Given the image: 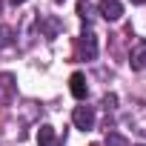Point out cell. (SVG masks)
Here are the masks:
<instances>
[{
  "mask_svg": "<svg viewBox=\"0 0 146 146\" xmlns=\"http://www.w3.org/2000/svg\"><path fill=\"white\" fill-rule=\"evenodd\" d=\"M78 57L80 60H95L98 57V35L92 32V26H86L78 37Z\"/></svg>",
  "mask_w": 146,
  "mask_h": 146,
  "instance_id": "obj_2",
  "label": "cell"
},
{
  "mask_svg": "<svg viewBox=\"0 0 146 146\" xmlns=\"http://www.w3.org/2000/svg\"><path fill=\"white\" fill-rule=\"evenodd\" d=\"M54 3H63V0H54Z\"/></svg>",
  "mask_w": 146,
  "mask_h": 146,
  "instance_id": "obj_17",
  "label": "cell"
},
{
  "mask_svg": "<svg viewBox=\"0 0 146 146\" xmlns=\"http://www.w3.org/2000/svg\"><path fill=\"white\" fill-rule=\"evenodd\" d=\"M17 98V78L12 72H0V106H12Z\"/></svg>",
  "mask_w": 146,
  "mask_h": 146,
  "instance_id": "obj_3",
  "label": "cell"
},
{
  "mask_svg": "<svg viewBox=\"0 0 146 146\" xmlns=\"http://www.w3.org/2000/svg\"><path fill=\"white\" fill-rule=\"evenodd\" d=\"M72 123H75L80 132L95 129V106H75V112H72Z\"/></svg>",
  "mask_w": 146,
  "mask_h": 146,
  "instance_id": "obj_4",
  "label": "cell"
},
{
  "mask_svg": "<svg viewBox=\"0 0 146 146\" xmlns=\"http://www.w3.org/2000/svg\"><path fill=\"white\" fill-rule=\"evenodd\" d=\"M9 3H12V6H23V3H26V0H9Z\"/></svg>",
  "mask_w": 146,
  "mask_h": 146,
  "instance_id": "obj_14",
  "label": "cell"
},
{
  "mask_svg": "<svg viewBox=\"0 0 146 146\" xmlns=\"http://www.w3.org/2000/svg\"><path fill=\"white\" fill-rule=\"evenodd\" d=\"M98 12H100V17L109 20V23H115V20L123 17V6H120V0H100V3H98Z\"/></svg>",
  "mask_w": 146,
  "mask_h": 146,
  "instance_id": "obj_6",
  "label": "cell"
},
{
  "mask_svg": "<svg viewBox=\"0 0 146 146\" xmlns=\"http://www.w3.org/2000/svg\"><path fill=\"white\" fill-rule=\"evenodd\" d=\"M37 143H40V146H63V137L54 132V126L43 123V126L37 129Z\"/></svg>",
  "mask_w": 146,
  "mask_h": 146,
  "instance_id": "obj_7",
  "label": "cell"
},
{
  "mask_svg": "<svg viewBox=\"0 0 146 146\" xmlns=\"http://www.w3.org/2000/svg\"><path fill=\"white\" fill-rule=\"evenodd\" d=\"M106 146H129V140H126L120 132H109V135H106Z\"/></svg>",
  "mask_w": 146,
  "mask_h": 146,
  "instance_id": "obj_13",
  "label": "cell"
},
{
  "mask_svg": "<svg viewBox=\"0 0 146 146\" xmlns=\"http://www.w3.org/2000/svg\"><path fill=\"white\" fill-rule=\"evenodd\" d=\"M132 3H135V6H140V3H146V0H132Z\"/></svg>",
  "mask_w": 146,
  "mask_h": 146,
  "instance_id": "obj_15",
  "label": "cell"
},
{
  "mask_svg": "<svg viewBox=\"0 0 146 146\" xmlns=\"http://www.w3.org/2000/svg\"><path fill=\"white\" fill-rule=\"evenodd\" d=\"M69 89H72V95H75L78 100H86L89 86H86V75H83V72H75V75L69 78Z\"/></svg>",
  "mask_w": 146,
  "mask_h": 146,
  "instance_id": "obj_8",
  "label": "cell"
},
{
  "mask_svg": "<svg viewBox=\"0 0 146 146\" xmlns=\"http://www.w3.org/2000/svg\"><path fill=\"white\" fill-rule=\"evenodd\" d=\"M37 26H40V32H43V37H57V32L63 29V23L60 20H54V17H46V15H40L37 17Z\"/></svg>",
  "mask_w": 146,
  "mask_h": 146,
  "instance_id": "obj_9",
  "label": "cell"
},
{
  "mask_svg": "<svg viewBox=\"0 0 146 146\" xmlns=\"http://www.w3.org/2000/svg\"><path fill=\"white\" fill-rule=\"evenodd\" d=\"M100 106H103V112H106V115H112V112H115V106H117V95H112V92H109V95H103Z\"/></svg>",
  "mask_w": 146,
  "mask_h": 146,
  "instance_id": "obj_12",
  "label": "cell"
},
{
  "mask_svg": "<svg viewBox=\"0 0 146 146\" xmlns=\"http://www.w3.org/2000/svg\"><path fill=\"white\" fill-rule=\"evenodd\" d=\"M123 123H126L137 137H146V103H143V100H132L129 109L123 112Z\"/></svg>",
  "mask_w": 146,
  "mask_h": 146,
  "instance_id": "obj_1",
  "label": "cell"
},
{
  "mask_svg": "<svg viewBox=\"0 0 146 146\" xmlns=\"http://www.w3.org/2000/svg\"><path fill=\"white\" fill-rule=\"evenodd\" d=\"M78 15H80V20H83L86 26L95 20V9H92V3H89V0H78Z\"/></svg>",
  "mask_w": 146,
  "mask_h": 146,
  "instance_id": "obj_10",
  "label": "cell"
},
{
  "mask_svg": "<svg viewBox=\"0 0 146 146\" xmlns=\"http://www.w3.org/2000/svg\"><path fill=\"white\" fill-rule=\"evenodd\" d=\"M0 9H3V0H0Z\"/></svg>",
  "mask_w": 146,
  "mask_h": 146,
  "instance_id": "obj_16",
  "label": "cell"
},
{
  "mask_svg": "<svg viewBox=\"0 0 146 146\" xmlns=\"http://www.w3.org/2000/svg\"><path fill=\"white\" fill-rule=\"evenodd\" d=\"M129 66H132L135 72H143V69H146V40H143V37L132 43V52H129Z\"/></svg>",
  "mask_w": 146,
  "mask_h": 146,
  "instance_id": "obj_5",
  "label": "cell"
},
{
  "mask_svg": "<svg viewBox=\"0 0 146 146\" xmlns=\"http://www.w3.org/2000/svg\"><path fill=\"white\" fill-rule=\"evenodd\" d=\"M15 43V32L9 26H0V49H9Z\"/></svg>",
  "mask_w": 146,
  "mask_h": 146,
  "instance_id": "obj_11",
  "label": "cell"
}]
</instances>
